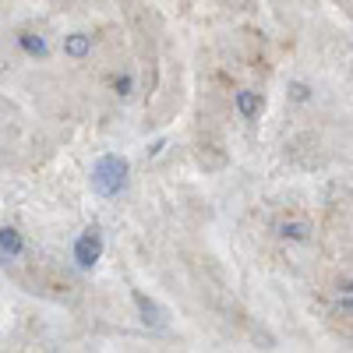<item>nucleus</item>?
<instances>
[{
	"mask_svg": "<svg viewBox=\"0 0 353 353\" xmlns=\"http://www.w3.org/2000/svg\"><path fill=\"white\" fill-rule=\"evenodd\" d=\"M128 88H131V78H117V92H121V96H124V92H128Z\"/></svg>",
	"mask_w": 353,
	"mask_h": 353,
	"instance_id": "6e6552de",
	"label": "nucleus"
},
{
	"mask_svg": "<svg viewBox=\"0 0 353 353\" xmlns=\"http://www.w3.org/2000/svg\"><path fill=\"white\" fill-rule=\"evenodd\" d=\"M25 251V241H21V233L11 230V226H0V261H8V258H18Z\"/></svg>",
	"mask_w": 353,
	"mask_h": 353,
	"instance_id": "20e7f679",
	"label": "nucleus"
},
{
	"mask_svg": "<svg viewBox=\"0 0 353 353\" xmlns=\"http://www.w3.org/2000/svg\"><path fill=\"white\" fill-rule=\"evenodd\" d=\"M128 173H131V163L124 156H99L96 166H92V191L103 194V198H113L128 188Z\"/></svg>",
	"mask_w": 353,
	"mask_h": 353,
	"instance_id": "f257e3e1",
	"label": "nucleus"
},
{
	"mask_svg": "<svg viewBox=\"0 0 353 353\" xmlns=\"http://www.w3.org/2000/svg\"><path fill=\"white\" fill-rule=\"evenodd\" d=\"M64 50H68L71 57H85L88 50H92V39L81 36V32H74V36H68V39H64Z\"/></svg>",
	"mask_w": 353,
	"mask_h": 353,
	"instance_id": "39448f33",
	"label": "nucleus"
},
{
	"mask_svg": "<svg viewBox=\"0 0 353 353\" xmlns=\"http://www.w3.org/2000/svg\"><path fill=\"white\" fill-rule=\"evenodd\" d=\"M258 106H261V99H258L254 92H248V88H244V92H237V110H241L244 117H254Z\"/></svg>",
	"mask_w": 353,
	"mask_h": 353,
	"instance_id": "423d86ee",
	"label": "nucleus"
},
{
	"mask_svg": "<svg viewBox=\"0 0 353 353\" xmlns=\"http://www.w3.org/2000/svg\"><path fill=\"white\" fill-rule=\"evenodd\" d=\"M134 304H138V311H141V321H145V325H152V329H163V325H166L163 307H159L156 301H149L145 293H134Z\"/></svg>",
	"mask_w": 353,
	"mask_h": 353,
	"instance_id": "7ed1b4c3",
	"label": "nucleus"
},
{
	"mask_svg": "<svg viewBox=\"0 0 353 353\" xmlns=\"http://www.w3.org/2000/svg\"><path fill=\"white\" fill-rule=\"evenodd\" d=\"M21 46H25L28 53H39V57L46 53V43H43L39 36H21Z\"/></svg>",
	"mask_w": 353,
	"mask_h": 353,
	"instance_id": "0eeeda50",
	"label": "nucleus"
},
{
	"mask_svg": "<svg viewBox=\"0 0 353 353\" xmlns=\"http://www.w3.org/2000/svg\"><path fill=\"white\" fill-rule=\"evenodd\" d=\"M99 258H103V233L92 226L74 241V261H78V269H92Z\"/></svg>",
	"mask_w": 353,
	"mask_h": 353,
	"instance_id": "f03ea898",
	"label": "nucleus"
}]
</instances>
